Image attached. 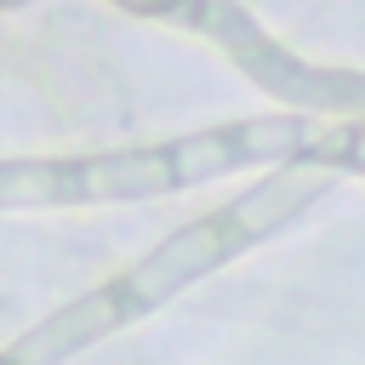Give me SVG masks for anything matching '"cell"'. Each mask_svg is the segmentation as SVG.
<instances>
[{
  "instance_id": "1",
  "label": "cell",
  "mask_w": 365,
  "mask_h": 365,
  "mask_svg": "<svg viewBox=\"0 0 365 365\" xmlns=\"http://www.w3.org/2000/svg\"><path fill=\"white\" fill-rule=\"evenodd\" d=\"M120 6H131V11H165V6H177V0H120Z\"/></svg>"
}]
</instances>
